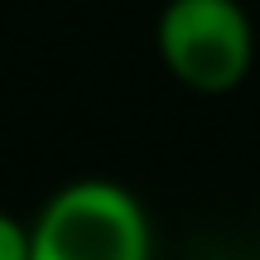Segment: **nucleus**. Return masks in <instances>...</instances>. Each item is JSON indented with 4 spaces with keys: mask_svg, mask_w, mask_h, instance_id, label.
<instances>
[{
    "mask_svg": "<svg viewBox=\"0 0 260 260\" xmlns=\"http://www.w3.org/2000/svg\"><path fill=\"white\" fill-rule=\"evenodd\" d=\"M29 260H154V232L130 188L73 178L29 222Z\"/></svg>",
    "mask_w": 260,
    "mask_h": 260,
    "instance_id": "f257e3e1",
    "label": "nucleus"
},
{
    "mask_svg": "<svg viewBox=\"0 0 260 260\" xmlns=\"http://www.w3.org/2000/svg\"><path fill=\"white\" fill-rule=\"evenodd\" d=\"M154 48L188 92H232L255 63V24L236 0H169L154 19Z\"/></svg>",
    "mask_w": 260,
    "mask_h": 260,
    "instance_id": "f03ea898",
    "label": "nucleus"
},
{
    "mask_svg": "<svg viewBox=\"0 0 260 260\" xmlns=\"http://www.w3.org/2000/svg\"><path fill=\"white\" fill-rule=\"evenodd\" d=\"M0 260H29V222L0 212Z\"/></svg>",
    "mask_w": 260,
    "mask_h": 260,
    "instance_id": "7ed1b4c3",
    "label": "nucleus"
}]
</instances>
